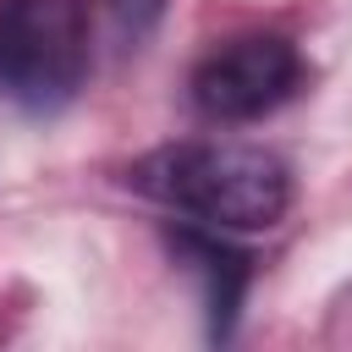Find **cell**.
<instances>
[{
    "instance_id": "6da1fadb",
    "label": "cell",
    "mask_w": 352,
    "mask_h": 352,
    "mask_svg": "<svg viewBox=\"0 0 352 352\" xmlns=\"http://www.w3.org/2000/svg\"><path fill=\"white\" fill-rule=\"evenodd\" d=\"M126 182L209 231H270L292 209V165L242 138H182L148 148Z\"/></svg>"
},
{
    "instance_id": "7a4b0ae2",
    "label": "cell",
    "mask_w": 352,
    "mask_h": 352,
    "mask_svg": "<svg viewBox=\"0 0 352 352\" xmlns=\"http://www.w3.org/2000/svg\"><path fill=\"white\" fill-rule=\"evenodd\" d=\"M94 33L77 0H0V94L50 116L94 77Z\"/></svg>"
},
{
    "instance_id": "3957f363",
    "label": "cell",
    "mask_w": 352,
    "mask_h": 352,
    "mask_svg": "<svg viewBox=\"0 0 352 352\" xmlns=\"http://www.w3.org/2000/svg\"><path fill=\"white\" fill-rule=\"evenodd\" d=\"M302 82H308L302 50L286 33H236L198 55L187 77V99L204 121L236 126V121H258L280 110L286 99L302 94Z\"/></svg>"
},
{
    "instance_id": "277c9868",
    "label": "cell",
    "mask_w": 352,
    "mask_h": 352,
    "mask_svg": "<svg viewBox=\"0 0 352 352\" xmlns=\"http://www.w3.org/2000/svg\"><path fill=\"white\" fill-rule=\"evenodd\" d=\"M170 248L187 258V270L204 280V302H209V336L226 341L231 324H236V308H242V292H248V253H236L231 242H220V231H198L192 220L182 231H170Z\"/></svg>"
},
{
    "instance_id": "5b68a950",
    "label": "cell",
    "mask_w": 352,
    "mask_h": 352,
    "mask_svg": "<svg viewBox=\"0 0 352 352\" xmlns=\"http://www.w3.org/2000/svg\"><path fill=\"white\" fill-rule=\"evenodd\" d=\"M77 6L88 16V33H94V55L99 60H116V55L143 50L148 33L165 16V0H77Z\"/></svg>"
}]
</instances>
